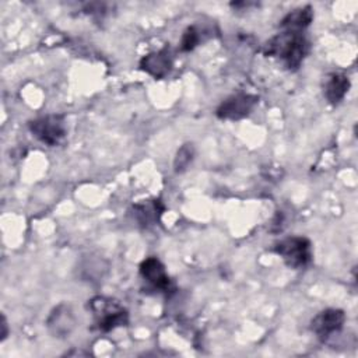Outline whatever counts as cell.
Returning a JSON list of instances; mask_svg holds the SVG:
<instances>
[{"instance_id":"52a82bcc","label":"cell","mask_w":358,"mask_h":358,"mask_svg":"<svg viewBox=\"0 0 358 358\" xmlns=\"http://www.w3.org/2000/svg\"><path fill=\"white\" fill-rule=\"evenodd\" d=\"M76 323L77 319L74 310L67 303H59L55 306L46 319V327L49 333L57 338L67 337L74 330Z\"/></svg>"},{"instance_id":"5bb4252c","label":"cell","mask_w":358,"mask_h":358,"mask_svg":"<svg viewBox=\"0 0 358 358\" xmlns=\"http://www.w3.org/2000/svg\"><path fill=\"white\" fill-rule=\"evenodd\" d=\"M203 31L197 25H189L180 38V50L182 52H190L193 50L203 39Z\"/></svg>"},{"instance_id":"9a60e30c","label":"cell","mask_w":358,"mask_h":358,"mask_svg":"<svg viewBox=\"0 0 358 358\" xmlns=\"http://www.w3.org/2000/svg\"><path fill=\"white\" fill-rule=\"evenodd\" d=\"M8 334V326H7V320H6V316L1 315V341L6 340Z\"/></svg>"},{"instance_id":"277c9868","label":"cell","mask_w":358,"mask_h":358,"mask_svg":"<svg viewBox=\"0 0 358 358\" xmlns=\"http://www.w3.org/2000/svg\"><path fill=\"white\" fill-rule=\"evenodd\" d=\"M28 129L36 140L49 147L59 145L67 134L66 119L59 113L45 115L29 120Z\"/></svg>"},{"instance_id":"8992f818","label":"cell","mask_w":358,"mask_h":358,"mask_svg":"<svg viewBox=\"0 0 358 358\" xmlns=\"http://www.w3.org/2000/svg\"><path fill=\"white\" fill-rule=\"evenodd\" d=\"M345 323V313L341 309L327 308L320 310L310 320V330L322 341L331 337L334 333H338Z\"/></svg>"},{"instance_id":"6da1fadb","label":"cell","mask_w":358,"mask_h":358,"mask_svg":"<svg viewBox=\"0 0 358 358\" xmlns=\"http://www.w3.org/2000/svg\"><path fill=\"white\" fill-rule=\"evenodd\" d=\"M309 49L310 43L303 32L295 31H282L263 45L264 56L278 59L288 70H296L305 60Z\"/></svg>"},{"instance_id":"7a4b0ae2","label":"cell","mask_w":358,"mask_h":358,"mask_svg":"<svg viewBox=\"0 0 358 358\" xmlns=\"http://www.w3.org/2000/svg\"><path fill=\"white\" fill-rule=\"evenodd\" d=\"M88 309L92 313L95 327L102 333L127 326L129 323L127 309L115 298L101 295L94 296L88 301Z\"/></svg>"},{"instance_id":"30bf717a","label":"cell","mask_w":358,"mask_h":358,"mask_svg":"<svg viewBox=\"0 0 358 358\" xmlns=\"http://www.w3.org/2000/svg\"><path fill=\"white\" fill-rule=\"evenodd\" d=\"M350 85H351L350 78L345 74L330 73L326 77L324 85H323V94H324L326 101L331 105L340 103L344 99V96L347 95Z\"/></svg>"},{"instance_id":"9c48e42d","label":"cell","mask_w":358,"mask_h":358,"mask_svg":"<svg viewBox=\"0 0 358 358\" xmlns=\"http://www.w3.org/2000/svg\"><path fill=\"white\" fill-rule=\"evenodd\" d=\"M173 66V52L171 46H164L162 49L148 53L141 57L140 69L155 80H161L169 74Z\"/></svg>"},{"instance_id":"4fadbf2b","label":"cell","mask_w":358,"mask_h":358,"mask_svg":"<svg viewBox=\"0 0 358 358\" xmlns=\"http://www.w3.org/2000/svg\"><path fill=\"white\" fill-rule=\"evenodd\" d=\"M194 158V145L192 143H185L183 145L179 147V150L176 151L175 159H173V169L176 173H182L185 172L189 165L192 164Z\"/></svg>"},{"instance_id":"8fae6325","label":"cell","mask_w":358,"mask_h":358,"mask_svg":"<svg viewBox=\"0 0 358 358\" xmlns=\"http://www.w3.org/2000/svg\"><path fill=\"white\" fill-rule=\"evenodd\" d=\"M313 20V8L310 6L298 7L289 13H287L280 21V27L282 31H295L303 32Z\"/></svg>"},{"instance_id":"ba28073f","label":"cell","mask_w":358,"mask_h":358,"mask_svg":"<svg viewBox=\"0 0 358 358\" xmlns=\"http://www.w3.org/2000/svg\"><path fill=\"white\" fill-rule=\"evenodd\" d=\"M140 275L141 278L154 289L158 292H165L169 289L171 287V280L169 275L166 273V268L164 266V263L155 257V256H150L145 257L141 263H140Z\"/></svg>"},{"instance_id":"7c38bea8","label":"cell","mask_w":358,"mask_h":358,"mask_svg":"<svg viewBox=\"0 0 358 358\" xmlns=\"http://www.w3.org/2000/svg\"><path fill=\"white\" fill-rule=\"evenodd\" d=\"M162 211H164V204L158 199L147 200V201L144 200L143 203H138L134 206V217L140 224L145 227L155 224L162 215Z\"/></svg>"},{"instance_id":"5b68a950","label":"cell","mask_w":358,"mask_h":358,"mask_svg":"<svg viewBox=\"0 0 358 358\" xmlns=\"http://www.w3.org/2000/svg\"><path fill=\"white\" fill-rule=\"evenodd\" d=\"M259 98L252 94H234L225 98L218 108L215 109V115L222 120H239L246 117L257 105Z\"/></svg>"},{"instance_id":"3957f363","label":"cell","mask_w":358,"mask_h":358,"mask_svg":"<svg viewBox=\"0 0 358 358\" xmlns=\"http://www.w3.org/2000/svg\"><path fill=\"white\" fill-rule=\"evenodd\" d=\"M273 252L294 270L305 268L312 262V243L305 236H287L274 243Z\"/></svg>"}]
</instances>
